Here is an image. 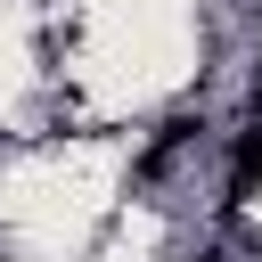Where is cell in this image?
I'll list each match as a JSON object with an SVG mask.
<instances>
[{
  "instance_id": "cell-4",
  "label": "cell",
  "mask_w": 262,
  "mask_h": 262,
  "mask_svg": "<svg viewBox=\"0 0 262 262\" xmlns=\"http://www.w3.org/2000/svg\"><path fill=\"white\" fill-rule=\"evenodd\" d=\"M196 262H221V254H196Z\"/></svg>"
},
{
  "instance_id": "cell-1",
  "label": "cell",
  "mask_w": 262,
  "mask_h": 262,
  "mask_svg": "<svg viewBox=\"0 0 262 262\" xmlns=\"http://www.w3.org/2000/svg\"><path fill=\"white\" fill-rule=\"evenodd\" d=\"M254 188H262V115H254V123L237 131V147H229V196H221V205H246Z\"/></svg>"
},
{
  "instance_id": "cell-2",
  "label": "cell",
  "mask_w": 262,
  "mask_h": 262,
  "mask_svg": "<svg viewBox=\"0 0 262 262\" xmlns=\"http://www.w3.org/2000/svg\"><path fill=\"white\" fill-rule=\"evenodd\" d=\"M188 131H205V123H188V115H180V123H164V139H156V147L139 156V172H164V164H172V156L188 147Z\"/></svg>"
},
{
  "instance_id": "cell-3",
  "label": "cell",
  "mask_w": 262,
  "mask_h": 262,
  "mask_svg": "<svg viewBox=\"0 0 262 262\" xmlns=\"http://www.w3.org/2000/svg\"><path fill=\"white\" fill-rule=\"evenodd\" d=\"M254 115H262V74H254Z\"/></svg>"
}]
</instances>
